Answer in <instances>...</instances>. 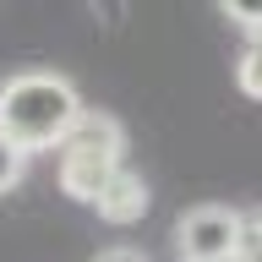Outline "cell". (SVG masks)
Masks as SVG:
<instances>
[{
  "instance_id": "obj_4",
  "label": "cell",
  "mask_w": 262,
  "mask_h": 262,
  "mask_svg": "<svg viewBox=\"0 0 262 262\" xmlns=\"http://www.w3.org/2000/svg\"><path fill=\"white\" fill-rule=\"evenodd\" d=\"M147 202H153V196H147V180L137 175V169H120V175L98 191L93 208H98L104 224H137V219L147 213Z\"/></svg>"
},
{
  "instance_id": "obj_2",
  "label": "cell",
  "mask_w": 262,
  "mask_h": 262,
  "mask_svg": "<svg viewBox=\"0 0 262 262\" xmlns=\"http://www.w3.org/2000/svg\"><path fill=\"white\" fill-rule=\"evenodd\" d=\"M55 159H60V191L93 208L98 191L126 169V131L110 110H82L66 142L55 147Z\"/></svg>"
},
{
  "instance_id": "obj_6",
  "label": "cell",
  "mask_w": 262,
  "mask_h": 262,
  "mask_svg": "<svg viewBox=\"0 0 262 262\" xmlns=\"http://www.w3.org/2000/svg\"><path fill=\"white\" fill-rule=\"evenodd\" d=\"M235 262H262V208L241 213V246H235Z\"/></svg>"
},
{
  "instance_id": "obj_7",
  "label": "cell",
  "mask_w": 262,
  "mask_h": 262,
  "mask_svg": "<svg viewBox=\"0 0 262 262\" xmlns=\"http://www.w3.org/2000/svg\"><path fill=\"white\" fill-rule=\"evenodd\" d=\"M22 175H28V159H22V153H16V147L0 137V196L16 191V186H22Z\"/></svg>"
},
{
  "instance_id": "obj_5",
  "label": "cell",
  "mask_w": 262,
  "mask_h": 262,
  "mask_svg": "<svg viewBox=\"0 0 262 262\" xmlns=\"http://www.w3.org/2000/svg\"><path fill=\"white\" fill-rule=\"evenodd\" d=\"M235 82H241L246 98H262V28L246 33V55H241V66H235Z\"/></svg>"
},
{
  "instance_id": "obj_1",
  "label": "cell",
  "mask_w": 262,
  "mask_h": 262,
  "mask_svg": "<svg viewBox=\"0 0 262 262\" xmlns=\"http://www.w3.org/2000/svg\"><path fill=\"white\" fill-rule=\"evenodd\" d=\"M82 115V93L77 82L44 66H28L16 77L0 82V137L33 159V153H55L66 142V131L77 126Z\"/></svg>"
},
{
  "instance_id": "obj_8",
  "label": "cell",
  "mask_w": 262,
  "mask_h": 262,
  "mask_svg": "<svg viewBox=\"0 0 262 262\" xmlns=\"http://www.w3.org/2000/svg\"><path fill=\"white\" fill-rule=\"evenodd\" d=\"M219 11H224L235 28H246V33H257V28H262V0H224Z\"/></svg>"
},
{
  "instance_id": "obj_3",
  "label": "cell",
  "mask_w": 262,
  "mask_h": 262,
  "mask_svg": "<svg viewBox=\"0 0 262 262\" xmlns=\"http://www.w3.org/2000/svg\"><path fill=\"white\" fill-rule=\"evenodd\" d=\"M235 246H241V208L202 202V208H186L175 219L180 262H235Z\"/></svg>"
},
{
  "instance_id": "obj_9",
  "label": "cell",
  "mask_w": 262,
  "mask_h": 262,
  "mask_svg": "<svg viewBox=\"0 0 262 262\" xmlns=\"http://www.w3.org/2000/svg\"><path fill=\"white\" fill-rule=\"evenodd\" d=\"M93 262H147V251H137V246H104Z\"/></svg>"
}]
</instances>
